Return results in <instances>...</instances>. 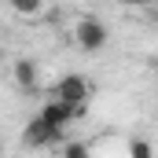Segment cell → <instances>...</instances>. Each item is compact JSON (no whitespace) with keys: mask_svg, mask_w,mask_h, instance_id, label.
I'll return each mask as SVG.
<instances>
[{"mask_svg":"<svg viewBox=\"0 0 158 158\" xmlns=\"http://www.w3.org/2000/svg\"><path fill=\"white\" fill-rule=\"evenodd\" d=\"M81 114V107H74V103H66V99H59V96H52L44 107H40V118H48L52 125H59V129H66L70 121Z\"/></svg>","mask_w":158,"mask_h":158,"instance_id":"obj_4","label":"cell"},{"mask_svg":"<svg viewBox=\"0 0 158 158\" xmlns=\"http://www.w3.org/2000/svg\"><path fill=\"white\" fill-rule=\"evenodd\" d=\"M0 59H4V52H0Z\"/></svg>","mask_w":158,"mask_h":158,"instance_id":"obj_10","label":"cell"},{"mask_svg":"<svg viewBox=\"0 0 158 158\" xmlns=\"http://www.w3.org/2000/svg\"><path fill=\"white\" fill-rule=\"evenodd\" d=\"M121 4H129V7H147V4H155V0H121Z\"/></svg>","mask_w":158,"mask_h":158,"instance_id":"obj_9","label":"cell"},{"mask_svg":"<svg viewBox=\"0 0 158 158\" xmlns=\"http://www.w3.org/2000/svg\"><path fill=\"white\" fill-rule=\"evenodd\" d=\"M107 40H110L107 22H99L96 15H85V19H77V26H74V44H77L81 52L96 55V52H103V48H107Z\"/></svg>","mask_w":158,"mask_h":158,"instance_id":"obj_1","label":"cell"},{"mask_svg":"<svg viewBox=\"0 0 158 158\" xmlns=\"http://www.w3.org/2000/svg\"><path fill=\"white\" fill-rule=\"evenodd\" d=\"M88 151H92V147H88V143H77V140H66V143H63V155L66 158H88Z\"/></svg>","mask_w":158,"mask_h":158,"instance_id":"obj_7","label":"cell"},{"mask_svg":"<svg viewBox=\"0 0 158 158\" xmlns=\"http://www.w3.org/2000/svg\"><path fill=\"white\" fill-rule=\"evenodd\" d=\"M55 96L66 99V103H74V107H85L88 96H92V85H88V77H81V74H66V77H59V85H55Z\"/></svg>","mask_w":158,"mask_h":158,"instance_id":"obj_3","label":"cell"},{"mask_svg":"<svg viewBox=\"0 0 158 158\" xmlns=\"http://www.w3.org/2000/svg\"><path fill=\"white\" fill-rule=\"evenodd\" d=\"M129 155H132V158H151L155 151H151L147 140H132V143H129Z\"/></svg>","mask_w":158,"mask_h":158,"instance_id":"obj_8","label":"cell"},{"mask_svg":"<svg viewBox=\"0 0 158 158\" xmlns=\"http://www.w3.org/2000/svg\"><path fill=\"white\" fill-rule=\"evenodd\" d=\"M22 140H26V147H52V143H59V140H63V129H59V125H52L48 118H40V114H33V118L26 121Z\"/></svg>","mask_w":158,"mask_h":158,"instance_id":"obj_2","label":"cell"},{"mask_svg":"<svg viewBox=\"0 0 158 158\" xmlns=\"http://www.w3.org/2000/svg\"><path fill=\"white\" fill-rule=\"evenodd\" d=\"M11 77H15V85H19L22 92H33L40 85V66L33 59H15V63H11Z\"/></svg>","mask_w":158,"mask_h":158,"instance_id":"obj_5","label":"cell"},{"mask_svg":"<svg viewBox=\"0 0 158 158\" xmlns=\"http://www.w3.org/2000/svg\"><path fill=\"white\" fill-rule=\"evenodd\" d=\"M7 4H11L15 15H26V19L37 15V11H44V0H7Z\"/></svg>","mask_w":158,"mask_h":158,"instance_id":"obj_6","label":"cell"}]
</instances>
